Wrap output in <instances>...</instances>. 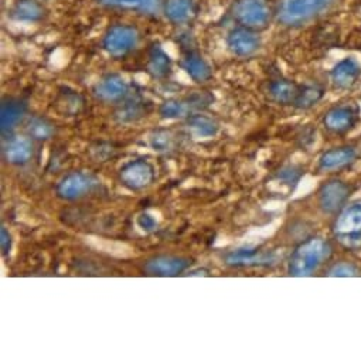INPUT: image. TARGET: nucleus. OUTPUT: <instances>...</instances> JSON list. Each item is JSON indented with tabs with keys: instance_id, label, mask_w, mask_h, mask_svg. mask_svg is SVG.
Instances as JSON below:
<instances>
[{
	"instance_id": "18",
	"label": "nucleus",
	"mask_w": 361,
	"mask_h": 361,
	"mask_svg": "<svg viewBox=\"0 0 361 361\" xmlns=\"http://www.w3.org/2000/svg\"><path fill=\"white\" fill-rule=\"evenodd\" d=\"M27 112V104L18 98H5L0 104V129L4 135L11 133Z\"/></svg>"
},
{
	"instance_id": "31",
	"label": "nucleus",
	"mask_w": 361,
	"mask_h": 361,
	"mask_svg": "<svg viewBox=\"0 0 361 361\" xmlns=\"http://www.w3.org/2000/svg\"><path fill=\"white\" fill-rule=\"evenodd\" d=\"M136 224H137V227H139L142 231H145V233H152V231L156 230V227H157L156 219H154L152 214H149V213H142V214H139V216H137V220H136Z\"/></svg>"
},
{
	"instance_id": "1",
	"label": "nucleus",
	"mask_w": 361,
	"mask_h": 361,
	"mask_svg": "<svg viewBox=\"0 0 361 361\" xmlns=\"http://www.w3.org/2000/svg\"><path fill=\"white\" fill-rule=\"evenodd\" d=\"M337 0H279L275 8V19L290 29L302 27L329 12Z\"/></svg>"
},
{
	"instance_id": "19",
	"label": "nucleus",
	"mask_w": 361,
	"mask_h": 361,
	"mask_svg": "<svg viewBox=\"0 0 361 361\" xmlns=\"http://www.w3.org/2000/svg\"><path fill=\"white\" fill-rule=\"evenodd\" d=\"M360 74H361L360 63L353 57H345L333 67L330 77L333 84L337 88L348 90L357 82Z\"/></svg>"
},
{
	"instance_id": "5",
	"label": "nucleus",
	"mask_w": 361,
	"mask_h": 361,
	"mask_svg": "<svg viewBox=\"0 0 361 361\" xmlns=\"http://www.w3.org/2000/svg\"><path fill=\"white\" fill-rule=\"evenodd\" d=\"M139 32L133 26L115 25L104 36L102 47L114 59H122L136 49Z\"/></svg>"
},
{
	"instance_id": "9",
	"label": "nucleus",
	"mask_w": 361,
	"mask_h": 361,
	"mask_svg": "<svg viewBox=\"0 0 361 361\" xmlns=\"http://www.w3.org/2000/svg\"><path fill=\"white\" fill-rule=\"evenodd\" d=\"M210 101L212 97H209L207 94H196L183 99H167L160 105L159 112L163 118L167 119L190 116L193 115V109H202V106L209 105Z\"/></svg>"
},
{
	"instance_id": "12",
	"label": "nucleus",
	"mask_w": 361,
	"mask_h": 361,
	"mask_svg": "<svg viewBox=\"0 0 361 361\" xmlns=\"http://www.w3.org/2000/svg\"><path fill=\"white\" fill-rule=\"evenodd\" d=\"M358 121V109L353 105H338L330 108L324 118L323 123L327 130L341 135L351 130Z\"/></svg>"
},
{
	"instance_id": "23",
	"label": "nucleus",
	"mask_w": 361,
	"mask_h": 361,
	"mask_svg": "<svg viewBox=\"0 0 361 361\" xmlns=\"http://www.w3.org/2000/svg\"><path fill=\"white\" fill-rule=\"evenodd\" d=\"M147 73L154 78H166L171 73V60L159 44H153L149 50Z\"/></svg>"
},
{
	"instance_id": "28",
	"label": "nucleus",
	"mask_w": 361,
	"mask_h": 361,
	"mask_svg": "<svg viewBox=\"0 0 361 361\" xmlns=\"http://www.w3.org/2000/svg\"><path fill=\"white\" fill-rule=\"evenodd\" d=\"M27 132H29L30 137H33L36 140H47L54 135V126L51 122H49L44 118L33 116L29 119Z\"/></svg>"
},
{
	"instance_id": "32",
	"label": "nucleus",
	"mask_w": 361,
	"mask_h": 361,
	"mask_svg": "<svg viewBox=\"0 0 361 361\" xmlns=\"http://www.w3.org/2000/svg\"><path fill=\"white\" fill-rule=\"evenodd\" d=\"M299 177H300V173H299V170L296 169V167H285L281 173H279V178H282L283 182L286 183V185H290V183H296L298 180H299Z\"/></svg>"
},
{
	"instance_id": "2",
	"label": "nucleus",
	"mask_w": 361,
	"mask_h": 361,
	"mask_svg": "<svg viewBox=\"0 0 361 361\" xmlns=\"http://www.w3.org/2000/svg\"><path fill=\"white\" fill-rule=\"evenodd\" d=\"M331 248L327 241L319 237L309 238L296 247L289 261V275L296 278L312 276L319 267L327 261Z\"/></svg>"
},
{
	"instance_id": "4",
	"label": "nucleus",
	"mask_w": 361,
	"mask_h": 361,
	"mask_svg": "<svg viewBox=\"0 0 361 361\" xmlns=\"http://www.w3.org/2000/svg\"><path fill=\"white\" fill-rule=\"evenodd\" d=\"M272 11L265 0H237L233 8L235 22L254 32L265 30L272 19Z\"/></svg>"
},
{
	"instance_id": "14",
	"label": "nucleus",
	"mask_w": 361,
	"mask_h": 361,
	"mask_svg": "<svg viewBox=\"0 0 361 361\" xmlns=\"http://www.w3.org/2000/svg\"><path fill=\"white\" fill-rule=\"evenodd\" d=\"M129 87L118 74H108L94 87V95L102 102H119L126 98Z\"/></svg>"
},
{
	"instance_id": "8",
	"label": "nucleus",
	"mask_w": 361,
	"mask_h": 361,
	"mask_svg": "<svg viewBox=\"0 0 361 361\" xmlns=\"http://www.w3.org/2000/svg\"><path fill=\"white\" fill-rule=\"evenodd\" d=\"M154 177L153 166L146 160H133L125 164L119 171L121 183L129 190L146 189Z\"/></svg>"
},
{
	"instance_id": "20",
	"label": "nucleus",
	"mask_w": 361,
	"mask_h": 361,
	"mask_svg": "<svg viewBox=\"0 0 361 361\" xmlns=\"http://www.w3.org/2000/svg\"><path fill=\"white\" fill-rule=\"evenodd\" d=\"M46 15L47 11L39 0H16L11 8V18L22 23L42 22Z\"/></svg>"
},
{
	"instance_id": "26",
	"label": "nucleus",
	"mask_w": 361,
	"mask_h": 361,
	"mask_svg": "<svg viewBox=\"0 0 361 361\" xmlns=\"http://www.w3.org/2000/svg\"><path fill=\"white\" fill-rule=\"evenodd\" d=\"M324 90L319 85H303L299 90L295 106L299 109H309L322 101Z\"/></svg>"
},
{
	"instance_id": "6",
	"label": "nucleus",
	"mask_w": 361,
	"mask_h": 361,
	"mask_svg": "<svg viewBox=\"0 0 361 361\" xmlns=\"http://www.w3.org/2000/svg\"><path fill=\"white\" fill-rule=\"evenodd\" d=\"M99 186V180L84 171H73L66 174L57 185V196L63 200L73 202L85 197Z\"/></svg>"
},
{
	"instance_id": "17",
	"label": "nucleus",
	"mask_w": 361,
	"mask_h": 361,
	"mask_svg": "<svg viewBox=\"0 0 361 361\" xmlns=\"http://www.w3.org/2000/svg\"><path fill=\"white\" fill-rule=\"evenodd\" d=\"M163 13L176 26L188 25L197 15V4L196 0H164Z\"/></svg>"
},
{
	"instance_id": "7",
	"label": "nucleus",
	"mask_w": 361,
	"mask_h": 361,
	"mask_svg": "<svg viewBox=\"0 0 361 361\" xmlns=\"http://www.w3.org/2000/svg\"><path fill=\"white\" fill-rule=\"evenodd\" d=\"M351 196V189L341 180H330L319 190V207L324 214H337L345 206Z\"/></svg>"
},
{
	"instance_id": "3",
	"label": "nucleus",
	"mask_w": 361,
	"mask_h": 361,
	"mask_svg": "<svg viewBox=\"0 0 361 361\" xmlns=\"http://www.w3.org/2000/svg\"><path fill=\"white\" fill-rule=\"evenodd\" d=\"M331 231L343 248L361 250V202H354L337 213Z\"/></svg>"
},
{
	"instance_id": "24",
	"label": "nucleus",
	"mask_w": 361,
	"mask_h": 361,
	"mask_svg": "<svg viewBox=\"0 0 361 361\" xmlns=\"http://www.w3.org/2000/svg\"><path fill=\"white\" fill-rule=\"evenodd\" d=\"M300 87L290 80L279 78L269 84L271 98L281 105H295Z\"/></svg>"
},
{
	"instance_id": "10",
	"label": "nucleus",
	"mask_w": 361,
	"mask_h": 361,
	"mask_svg": "<svg viewBox=\"0 0 361 361\" xmlns=\"http://www.w3.org/2000/svg\"><path fill=\"white\" fill-rule=\"evenodd\" d=\"M261 37L258 32L238 26L227 36V46L230 51L238 57H251L261 49Z\"/></svg>"
},
{
	"instance_id": "33",
	"label": "nucleus",
	"mask_w": 361,
	"mask_h": 361,
	"mask_svg": "<svg viewBox=\"0 0 361 361\" xmlns=\"http://www.w3.org/2000/svg\"><path fill=\"white\" fill-rule=\"evenodd\" d=\"M0 247H2L4 255H8L12 250V235L5 227H2V230H0Z\"/></svg>"
},
{
	"instance_id": "21",
	"label": "nucleus",
	"mask_w": 361,
	"mask_h": 361,
	"mask_svg": "<svg viewBox=\"0 0 361 361\" xmlns=\"http://www.w3.org/2000/svg\"><path fill=\"white\" fill-rule=\"evenodd\" d=\"M4 153H5V159L11 164L23 166L32 160L35 149H33V143L29 137L16 136V137H11L8 140V145L5 146Z\"/></svg>"
},
{
	"instance_id": "15",
	"label": "nucleus",
	"mask_w": 361,
	"mask_h": 361,
	"mask_svg": "<svg viewBox=\"0 0 361 361\" xmlns=\"http://www.w3.org/2000/svg\"><path fill=\"white\" fill-rule=\"evenodd\" d=\"M226 264L231 267H268L275 264L274 252L258 251L252 248H241L226 255Z\"/></svg>"
},
{
	"instance_id": "22",
	"label": "nucleus",
	"mask_w": 361,
	"mask_h": 361,
	"mask_svg": "<svg viewBox=\"0 0 361 361\" xmlns=\"http://www.w3.org/2000/svg\"><path fill=\"white\" fill-rule=\"evenodd\" d=\"M182 67L188 75L196 82H207L212 77V67L209 63L196 51H188L182 60Z\"/></svg>"
},
{
	"instance_id": "11",
	"label": "nucleus",
	"mask_w": 361,
	"mask_h": 361,
	"mask_svg": "<svg viewBox=\"0 0 361 361\" xmlns=\"http://www.w3.org/2000/svg\"><path fill=\"white\" fill-rule=\"evenodd\" d=\"M97 4L105 9L135 12L143 16L156 18L163 13L164 0H97Z\"/></svg>"
},
{
	"instance_id": "13",
	"label": "nucleus",
	"mask_w": 361,
	"mask_h": 361,
	"mask_svg": "<svg viewBox=\"0 0 361 361\" xmlns=\"http://www.w3.org/2000/svg\"><path fill=\"white\" fill-rule=\"evenodd\" d=\"M190 262L186 258L174 255H157L146 261L143 269L153 276H177L189 268Z\"/></svg>"
},
{
	"instance_id": "27",
	"label": "nucleus",
	"mask_w": 361,
	"mask_h": 361,
	"mask_svg": "<svg viewBox=\"0 0 361 361\" xmlns=\"http://www.w3.org/2000/svg\"><path fill=\"white\" fill-rule=\"evenodd\" d=\"M143 99L139 97L128 98L118 111V118L121 122H133L143 116Z\"/></svg>"
},
{
	"instance_id": "25",
	"label": "nucleus",
	"mask_w": 361,
	"mask_h": 361,
	"mask_svg": "<svg viewBox=\"0 0 361 361\" xmlns=\"http://www.w3.org/2000/svg\"><path fill=\"white\" fill-rule=\"evenodd\" d=\"M188 123L200 137H213L219 133V123L207 115L193 114L188 116Z\"/></svg>"
},
{
	"instance_id": "29",
	"label": "nucleus",
	"mask_w": 361,
	"mask_h": 361,
	"mask_svg": "<svg viewBox=\"0 0 361 361\" xmlns=\"http://www.w3.org/2000/svg\"><path fill=\"white\" fill-rule=\"evenodd\" d=\"M149 146L154 152H167L173 146L171 133L167 130H156L149 136Z\"/></svg>"
},
{
	"instance_id": "16",
	"label": "nucleus",
	"mask_w": 361,
	"mask_h": 361,
	"mask_svg": "<svg viewBox=\"0 0 361 361\" xmlns=\"http://www.w3.org/2000/svg\"><path fill=\"white\" fill-rule=\"evenodd\" d=\"M357 159V150L351 146H340L326 150L319 159V169L322 171H340L351 166Z\"/></svg>"
},
{
	"instance_id": "30",
	"label": "nucleus",
	"mask_w": 361,
	"mask_h": 361,
	"mask_svg": "<svg viewBox=\"0 0 361 361\" xmlns=\"http://www.w3.org/2000/svg\"><path fill=\"white\" fill-rule=\"evenodd\" d=\"M327 276H333V278H353V276H358L360 275V268L351 262H337L334 265H331L329 268V271L326 272Z\"/></svg>"
}]
</instances>
